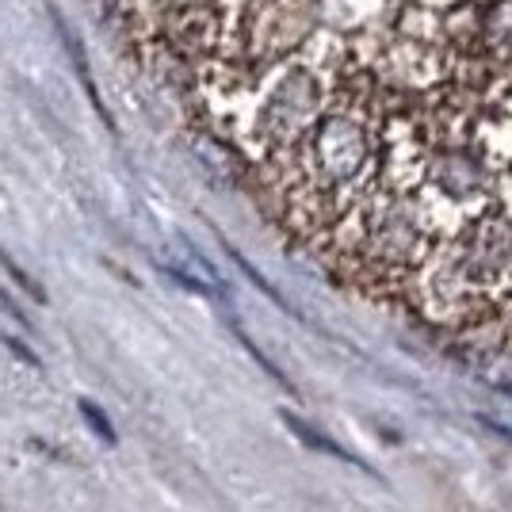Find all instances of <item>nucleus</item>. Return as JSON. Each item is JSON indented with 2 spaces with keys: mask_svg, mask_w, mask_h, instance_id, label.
Listing matches in <instances>:
<instances>
[{
  "mask_svg": "<svg viewBox=\"0 0 512 512\" xmlns=\"http://www.w3.org/2000/svg\"><path fill=\"white\" fill-rule=\"evenodd\" d=\"M440 184H444V192L463 199V195L478 188V165L470 157H463V153H451V157L440 161Z\"/></svg>",
  "mask_w": 512,
  "mask_h": 512,
  "instance_id": "1",
  "label": "nucleus"
},
{
  "mask_svg": "<svg viewBox=\"0 0 512 512\" xmlns=\"http://www.w3.org/2000/svg\"><path fill=\"white\" fill-rule=\"evenodd\" d=\"M509 27H512V20H509ZM486 31H490L493 39H509V43H512V31H501V27H497V20L486 23Z\"/></svg>",
  "mask_w": 512,
  "mask_h": 512,
  "instance_id": "6",
  "label": "nucleus"
},
{
  "mask_svg": "<svg viewBox=\"0 0 512 512\" xmlns=\"http://www.w3.org/2000/svg\"><path fill=\"white\" fill-rule=\"evenodd\" d=\"M4 344H8V348H12V352H16V356H20L23 363H31V367H39V360H35V356H31V352H27V348H23L20 341H12V337H4Z\"/></svg>",
  "mask_w": 512,
  "mask_h": 512,
  "instance_id": "5",
  "label": "nucleus"
},
{
  "mask_svg": "<svg viewBox=\"0 0 512 512\" xmlns=\"http://www.w3.org/2000/svg\"><path fill=\"white\" fill-rule=\"evenodd\" d=\"M283 421L295 428V436H302V444L306 448H318V451H329V455H337V459H344V463H360L352 451H344L341 444H333L325 432H318V428H310L306 421H299V417H291V413H283Z\"/></svg>",
  "mask_w": 512,
  "mask_h": 512,
  "instance_id": "2",
  "label": "nucleus"
},
{
  "mask_svg": "<svg viewBox=\"0 0 512 512\" xmlns=\"http://www.w3.org/2000/svg\"><path fill=\"white\" fill-rule=\"evenodd\" d=\"M0 314H8V318H16V321H20V325H27V318H23V314H20V306H16V302L8 299L4 291H0Z\"/></svg>",
  "mask_w": 512,
  "mask_h": 512,
  "instance_id": "4",
  "label": "nucleus"
},
{
  "mask_svg": "<svg viewBox=\"0 0 512 512\" xmlns=\"http://www.w3.org/2000/svg\"><path fill=\"white\" fill-rule=\"evenodd\" d=\"M77 409H81V417H85L88 425L96 428V436H104L107 444H115V428H111V421H107V417L100 413V409L92 406L88 398H81V402H77Z\"/></svg>",
  "mask_w": 512,
  "mask_h": 512,
  "instance_id": "3",
  "label": "nucleus"
}]
</instances>
